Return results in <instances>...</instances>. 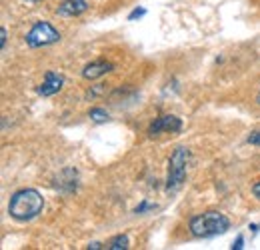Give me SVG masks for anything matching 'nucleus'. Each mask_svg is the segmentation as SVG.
I'll return each instance as SVG.
<instances>
[{
	"instance_id": "7ed1b4c3",
	"label": "nucleus",
	"mask_w": 260,
	"mask_h": 250,
	"mask_svg": "<svg viewBox=\"0 0 260 250\" xmlns=\"http://www.w3.org/2000/svg\"><path fill=\"white\" fill-rule=\"evenodd\" d=\"M190 166V150L186 146H178L168 158V176H166V190L176 192L184 184Z\"/></svg>"
},
{
	"instance_id": "a211bd4d",
	"label": "nucleus",
	"mask_w": 260,
	"mask_h": 250,
	"mask_svg": "<svg viewBox=\"0 0 260 250\" xmlns=\"http://www.w3.org/2000/svg\"><path fill=\"white\" fill-rule=\"evenodd\" d=\"M252 194H254V198H258L260 200V180L252 186Z\"/></svg>"
},
{
	"instance_id": "412c9836",
	"label": "nucleus",
	"mask_w": 260,
	"mask_h": 250,
	"mask_svg": "<svg viewBox=\"0 0 260 250\" xmlns=\"http://www.w3.org/2000/svg\"><path fill=\"white\" fill-rule=\"evenodd\" d=\"M26 2H40V0H26Z\"/></svg>"
},
{
	"instance_id": "f03ea898",
	"label": "nucleus",
	"mask_w": 260,
	"mask_h": 250,
	"mask_svg": "<svg viewBox=\"0 0 260 250\" xmlns=\"http://www.w3.org/2000/svg\"><path fill=\"white\" fill-rule=\"evenodd\" d=\"M230 228V220L220 210H206L188 220V230L196 238H212L224 234Z\"/></svg>"
},
{
	"instance_id": "1a4fd4ad",
	"label": "nucleus",
	"mask_w": 260,
	"mask_h": 250,
	"mask_svg": "<svg viewBox=\"0 0 260 250\" xmlns=\"http://www.w3.org/2000/svg\"><path fill=\"white\" fill-rule=\"evenodd\" d=\"M62 186H68V194H72L76 188H78V174L74 168H66L58 174L56 178V188L62 190Z\"/></svg>"
},
{
	"instance_id": "aec40b11",
	"label": "nucleus",
	"mask_w": 260,
	"mask_h": 250,
	"mask_svg": "<svg viewBox=\"0 0 260 250\" xmlns=\"http://www.w3.org/2000/svg\"><path fill=\"white\" fill-rule=\"evenodd\" d=\"M256 104L260 106V88H258V94H256Z\"/></svg>"
},
{
	"instance_id": "20e7f679",
	"label": "nucleus",
	"mask_w": 260,
	"mask_h": 250,
	"mask_svg": "<svg viewBox=\"0 0 260 250\" xmlns=\"http://www.w3.org/2000/svg\"><path fill=\"white\" fill-rule=\"evenodd\" d=\"M24 42L28 48H42L60 42V32L56 30L48 20H38L34 22L32 28L26 32Z\"/></svg>"
},
{
	"instance_id": "39448f33",
	"label": "nucleus",
	"mask_w": 260,
	"mask_h": 250,
	"mask_svg": "<svg viewBox=\"0 0 260 250\" xmlns=\"http://www.w3.org/2000/svg\"><path fill=\"white\" fill-rule=\"evenodd\" d=\"M182 130V120L178 118V116H174V114H162V116H158V118H154V122L148 126V130H146V134L148 136H158V134H162V132H170V134H176V132H180Z\"/></svg>"
},
{
	"instance_id": "4468645a",
	"label": "nucleus",
	"mask_w": 260,
	"mask_h": 250,
	"mask_svg": "<svg viewBox=\"0 0 260 250\" xmlns=\"http://www.w3.org/2000/svg\"><path fill=\"white\" fill-rule=\"evenodd\" d=\"M246 142H248V144H252V146H260V130L250 132V134L246 136Z\"/></svg>"
},
{
	"instance_id": "423d86ee",
	"label": "nucleus",
	"mask_w": 260,
	"mask_h": 250,
	"mask_svg": "<svg viewBox=\"0 0 260 250\" xmlns=\"http://www.w3.org/2000/svg\"><path fill=\"white\" fill-rule=\"evenodd\" d=\"M62 86H64V76L58 74V72H54V70H48V72L44 74V80L38 84L36 92H38V96L48 98V96H54V94L60 92Z\"/></svg>"
},
{
	"instance_id": "9d476101",
	"label": "nucleus",
	"mask_w": 260,
	"mask_h": 250,
	"mask_svg": "<svg viewBox=\"0 0 260 250\" xmlns=\"http://www.w3.org/2000/svg\"><path fill=\"white\" fill-rule=\"evenodd\" d=\"M104 248L108 250H126L130 248V240L126 234H116V236H112L106 244H104Z\"/></svg>"
},
{
	"instance_id": "f3484780",
	"label": "nucleus",
	"mask_w": 260,
	"mask_h": 250,
	"mask_svg": "<svg viewBox=\"0 0 260 250\" xmlns=\"http://www.w3.org/2000/svg\"><path fill=\"white\" fill-rule=\"evenodd\" d=\"M6 40H8V32H6V28H0V44H2V48H6Z\"/></svg>"
},
{
	"instance_id": "2eb2a0df",
	"label": "nucleus",
	"mask_w": 260,
	"mask_h": 250,
	"mask_svg": "<svg viewBox=\"0 0 260 250\" xmlns=\"http://www.w3.org/2000/svg\"><path fill=\"white\" fill-rule=\"evenodd\" d=\"M144 14H146V8H142V6H140V8H134L128 14V20L132 22V20H136V18H142Z\"/></svg>"
},
{
	"instance_id": "6e6552de",
	"label": "nucleus",
	"mask_w": 260,
	"mask_h": 250,
	"mask_svg": "<svg viewBox=\"0 0 260 250\" xmlns=\"http://www.w3.org/2000/svg\"><path fill=\"white\" fill-rule=\"evenodd\" d=\"M88 8V2L86 0H62L56 8V14L58 16H64V18H74V16H80L84 14Z\"/></svg>"
},
{
	"instance_id": "dca6fc26",
	"label": "nucleus",
	"mask_w": 260,
	"mask_h": 250,
	"mask_svg": "<svg viewBox=\"0 0 260 250\" xmlns=\"http://www.w3.org/2000/svg\"><path fill=\"white\" fill-rule=\"evenodd\" d=\"M230 248H232V250H242V248H244V236L240 234V236H238V238L232 242V246H230Z\"/></svg>"
},
{
	"instance_id": "ddd939ff",
	"label": "nucleus",
	"mask_w": 260,
	"mask_h": 250,
	"mask_svg": "<svg viewBox=\"0 0 260 250\" xmlns=\"http://www.w3.org/2000/svg\"><path fill=\"white\" fill-rule=\"evenodd\" d=\"M106 92V84H94L88 92H86V98H96V96H100V94Z\"/></svg>"
},
{
	"instance_id": "6ab92c4d",
	"label": "nucleus",
	"mask_w": 260,
	"mask_h": 250,
	"mask_svg": "<svg viewBox=\"0 0 260 250\" xmlns=\"http://www.w3.org/2000/svg\"><path fill=\"white\" fill-rule=\"evenodd\" d=\"M88 248L98 250V248H104V246H102V242H90V244H88Z\"/></svg>"
},
{
	"instance_id": "9b49d317",
	"label": "nucleus",
	"mask_w": 260,
	"mask_h": 250,
	"mask_svg": "<svg viewBox=\"0 0 260 250\" xmlns=\"http://www.w3.org/2000/svg\"><path fill=\"white\" fill-rule=\"evenodd\" d=\"M88 118L92 120V122H96V124H102V122H106L108 120V112L104 110V108H90V112H88Z\"/></svg>"
},
{
	"instance_id": "0eeeda50",
	"label": "nucleus",
	"mask_w": 260,
	"mask_h": 250,
	"mask_svg": "<svg viewBox=\"0 0 260 250\" xmlns=\"http://www.w3.org/2000/svg\"><path fill=\"white\" fill-rule=\"evenodd\" d=\"M114 70V64L108 63V60H92V63H88L84 68H82V78H86V80H96V78H102V76H106L108 72H112Z\"/></svg>"
},
{
	"instance_id": "f8f14e48",
	"label": "nucleus",
	"mask_w": 260,
	"mask_h": 250,
	"mask_svg": "<svg viewBox=\"0 0 260 250\" xmlns=\"http://www.w3.org/2000/svg\"><path fill=\"white\" fill-rule=\"evenodd\" d=\"M152 210H156V204L150 202V200H142V202L134 208V214H146V212H152Z\"/></svg>"
},
{
	"instance_id": "f257e3e1",
	"label": "nucleus",
	"mask_w": 260,
	"mask_h": 250,
	"mask_svg": "<svg viewBox=\"0 0 260 250\" xmlns=\"http://www.w3.org/2000/svg\"><path fill=\"white\" fill-rule=\"evenodd\" d=\"M44 208V198L36 188H22L10 196L8 214L14 220L28 222L36 218Z\"/></svg>"
}]
</instances>
